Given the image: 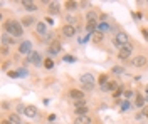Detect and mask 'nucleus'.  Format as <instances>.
<instances>
[{
	"instance_id": "nucleus-41",
	"label": "nucleus",
	"mask_w": 148,
	"mask_h": 124,
	"mask_svg": "<svg viewBox=\"0 0 148 124\" xmlns=\"http://www.w3.org/2000/svg\"><path fill=\"white\" fill-rule=\"evenodd\" d=\"M141 34H143V37L148 39V30L147 29H141Z\"/></svg>"
},
{
	"instance_id": "nucleus-12",
	"label": "nucleus",
	"mask_w": 148,
	"mask_h": 124,
	"mask_svg": "<svg viewBox=\"0 0 148 124\" xmlns=\"http://www.w3.org/2000/svg\"><path fill=\"white\" fill-rule=\"evenodd\" d=\"M118 87H120L118 81H110L106 86H103V87H101V91H103V92H114Z\"/></svg>"
},
{
	"instance_id": "nucleus-4",
	"label": "nucleus",
	"mask_w": 148,
	"mask_h": 124,
	"mask_svg": "<svg viewBox=\"0 0 148 124\" xmlns=\"http://www.w3.org/2000/svg\"><path fill=\"white\" fill-rule=\"evenodd\" d=\"M131 52H133V44L123 45V47L118 50V59H120V60H126V59L131 57Z\"/></svg>"
},
{
	"instance_id": "nucleus-17",
	"label": "nucleus",
	"mask_w": 148,
	"mask_h": 124,
	"mask_svg": "<svg viewBox=\"0 0 148 124\" xmlns=\"http://www.w3.org/2000/svg\"><path fill=\"white\" fill-rule=\"evenodd\" d=\"M15 44V37H12V35H9L7 32L5 34H2V45H14Z\"/></svg>"
},
{
	"instance_id": "nucleus-2",
	"label": "nucleus",
	"mask_w": 148,
	"mask_h": 124,
	"mask_svg": "<svg viewBox=\"0 0 148 124\" xmlns=\"http://www.w3.org/2000/svg\"><path fill=\"white\" fill-rule=\"evenodd\" d=\"M113 44H114V47H118V50H120L123 45L131 44V39H130L128 34H125V32H118V34L113 37Z\"/></svg>"
},
{
	"instance_id": "nucleus-46",
	"label": "nucleus",
	"mask_w": 148,
	"mask_h": 124,
	"mask_svg": "<svg viewBox=\"0 0 148 124\" xmlns=\"http://www.w3.org/2000/svg\"><path fill=\"white\" fill-rule=\"evenodd\" d=\"M147 5H148V0H147Z\"/></svg>"
},
{
	"instance_id": "nucleus-30",
	"label": "nucleus",
	"mask_w": 148,
	"mask_h": 124,
	"mask_svg": "<svg viewBox=\"0 0 148 124\" xmlns=\"http://www.w3.org/2000/svg\"><path fill=\"white\" fill-rule=\"evenodd\" d=\"M123 87H125V86H120V87H118V89H116V91L113 92V97H120L121 94H125V91H123Z\"/></svg>"
},
{
	"instance_id": "nucleus-3",
	"label": "nucleus",
	"mask_w": 148,
	"mask_h": 124,
	"mask_svg": "<svg viewBox=\"0 0 148 124\" xmlns=\"http://www.w3.org/2000/svg\"><path fill=\"white\" fill-rule=\"evenodd\" d=\"M25 64H34V66H39V64H44V59H42V56H40V52L34 50L30 56L25 57Z\"/></svg>"
},
{
	"instance_id": "nucleus-6",
	"label": "nucleus",
	"mask_w": 148,
	"mask_h": 124,
	"mask_svg": "<svg viewBox=\"0 0 148 124\" xmlns=\"http://www.w3.org/2000/svg\"><path fill=\"white\" fill-rule=\"evenodd\" d=\"M34 50H32V42L30 40H24V42H20V45H18V54H25V56H30Z\"/></svg>"
},
{
	"instance_id": "nucleus-25",
	"label": "nucleus",
	"mask_w": 148,
	"mask_h": 124,
	"mask_svg": "<svg viewBox=\"0 0 148 124\" xmlns=\"http://www.w3.org/2000/svg\"><path fill=\"white\" fill-rule=\"evenodd\" d=\"M98 82H99V86H106L108 82H110V76L108 74H99V79H98Z\"/></svg>"
},
{
	"instance_id": "nucleus-39",
	"label": "nucleus",
	"mask_w": 148,
	"mask_h": 124,
	"mask_svg": "<svg viewBox=\"0 0 148 124\" xmlns=\"http://www.w3.org/2000/svg\"><path fill=\"white\" fill-rule=\"evenodd\" d=\"M92 89H94V86H83V89H81V91H92Z\"/></svg>"
},
{
	"instance_id": "nucleus-8",
	"label": "nucleus",
	"mask_w": 148,
	"mask_h": 124,
	"mask_svg": "<svg viewBox=\"0 0 148 124\" xmlns=\"http://www.w3.org/2000/svg\"><path fill=\"white\" fill-rule=\"evenodd\" d=\"M62 50V45H61V42L59 40H54V42H51L49 44V47H47V52H49V56H57L59 52Z\"/></svg>"
},
{
	"instance_id": "nucleus-37",
	"label": "nucleus",
	"mask_w": 148,
	"mask_h": 124,
	"mask_svg": "<svg viewBox=\"0 0 148 124\" xmlns=\"http://www.w3.org/2000/svg\"><path fill=\"white\" fill-rule=\"evenodd\" d=\"M0 52H2V56H7V54H9V47H7V45H2V50H0Z\"/></svg>"
},
{
	"instance_id": "nucleus-29",
	"label": "nucleus",
	"mask_w": 148,
	"mask_h": 124,
	"mask_svg": "<svg viewBox=\"0 0 148 124\" xmlns=\"http://www.w3.org/2000/svg\"><path fill=\"white\" fill-rule=\"evenodd\" d=\"M17 72H18V77H27L29 76V70L25 69V67H20Z\"/></svg>"
},
{
	"instance_id": "nucleus-18",
	"label": "nucleus",
	"mask_w": 148,
	"mask_h": 124,
	"mask_svg": "<svg viewBox=\"0 0 148 124\" xmlns=\"http://www.w3.org/2000/svg\"><path fill=\"white\" fill-rule=\"evenodd\" d=\"M145 102H147V101H145V96L136 92V96H135V102H133L135 107H145Z\"/></svg>"
},
{
	"instance_id": "nucleus-28",
	"label": "nucleus",
	"mask_w": 148,
	"mask_h": 124,
	"mask_svg": "<svg viewBox=\"0 0 148 124\" xmlns=\"http://www.w3.org/2000/svg\"><path fill=\"white\" fill-rule=\"evenodd\" d=\"M74 107L79 109V107H86V99H81V101H74Z\"/></svg>"
},
{
	"instance_id": "nucleus-26",
	"label": "nucleus",
	"mask_w": 148,
	"mask_h": 124,
	"mask_svg": "<svg viewBox=\"0 0 148 124\" xmlns=\"http://www.w3.org/2000/svg\"><path fill=\"white\" fill-rule=\"evenodd\" d=\"M44 67H46L47 70H51V69H54V60L49 57V59H44Z\"/></svg>"
},
{
	"instance_id": "nucleus-45",
	"label": "nucleus",
	"mask_w": 148,
	"mask_h": 124,
	"mask_svg": "<svg viewBox=\"0 0 148 124\" xmlns=\"http://www.w3.org/2000/svg\"><path fill=\"white\" fill-rule=\"evenodd\" d=\"M2 124H12V123H10L9 119H3V121H2Z\"/></svg>"
},
{
	"instance_id": "nucleus-11",
	"label": "nucleus",
	"mask_w": 148,
	"mask_h": 124,
	"mask_svg": "<svg viewBox=\"0 0 148 124\" xmlns=\"http://www.w3.org/2000/svg\"><path fill=\"white\" fill-rule=\"evenodd\" d=\"M67 96H69L73 101H81V99H84V92L81 89H69Z\"/></svg>"
},
{
	"instance_id": "nucleus-27",
	"label": "nucleus",
	"mask_w": 148,
	"mask_h": 124,
	"mask_svg": "<svg viewBox=\"0 0 148 124\" xmlns=\"http://www.w3.org/2000/svg\"><path fill=\"white\" fill-rule=\"evenodd\" d=\"M88 112H89L88 106H86V107H79V109H76V116H88Z\"/></svg>"
},
{
	"instance_id": "nucleus-34",
	"label": "nucleus",
	"mask_w": 148,
	"mask_h": 124,
	"mask_svg": "<svg viewBox=\"0 0 148 124\" xmlns=\"http://www.w3.org/2000/svg\"><path fill=\"white\" fill-rule=\"evenodd\" d=\"M66 20H67V24H71V25H74V22H76V20H77V19H76L74 15H69V17H67V19H66Z\"/></svg>"
},
{
	"instance_id": "nucleus-14",
	"label": "nucleus",
	"mask_w": 148,
	"mask_h": 124,
	"mask_svg": "<svg viewBox=\"0 0 148 124\" xmlns=\"http://www.w3.org/2000/svg\"><path fill=\"white\" fill-rule=\"evenodd\" d=\"M20 5L27 10V12H36V10L39 9L36 2H30V0H22V2H20Z\"/></svg>"
},
{
	"instance_id": "nucleus-32",
	"label": "nucleus",
	"mask_w": 148,
	"mask_h": 124,
	"mask_svg": "<svg viewBox=\"0 0 148 124\" xmlns=\"http://www.w3.org/2000/svg\"><path fill=\"white\" fill-rule=\"evenodd\" d=\"M62 60H64V62H69V64H73V62H76V57H74V56H69V54H66Z\"/></svg>"
},
{
	"instance_id": "nucleus-1",
	"label": "nucleus",
	"mask_w": 148,
	"mask_h": 124,
	"mask_svg": "<svg viewBox=\"0 0 148 124\" xmlns=\"http://www.w3.org/2000/svg\"><path fill=\"white\" fill-rule=\"evenodd\" d=\"M3 29H5V32H7L9 35H12V37H15V39H18V37H22V35H24L22 22H18V20H14V19L5 20Z\"/></svg>"
},
{
	"instance_id": "nucleus-33",
	"label": "nucleus",
	"mask_w": 148,
	"mask_h": 124,
	"mask_svg": "<svg viewBox=\"0 0 148 124\" xmlns=\"http://www.w3.org/2000/svg\"><path fill=\"white\" fill-rule=\"evenodd\" d=\"M25 107H27V106H24V104H18V106H17V111H18V114H24V112H25Z\"/></svg>"
},
{
	"instance_id": "nucleus-16",
	"label": "nucleus",
	"mask_w": 148,
	"mask_h": 124,
	"mask_svg": "<svg viewBox=\"0 0 148 124\" xmlns=\"http://www.w3.org/2000/svg\"><path fill=\"white\" fill-rule=\"evenodd\" d=\"M24 114L27 116V117H32V119H34V117H37V116H39V109H37L36 106L29 104L27 107H25V112H24Z\"/></svg>"
},
{
	"instance_id": "nucleus-9",
	"label": "nucleus",
	"mask_w": 148,
	"mask_h": 124,
	"mask_svg": "<svg viewBox=\"0 0 148 124\" xmlns=\"http://www.w3.org/2000/svg\"><path fill=\"white\" fill-rule=\"evenodd\" d=\"M79 82H81L83 86H94L96 77L92 76V74H83V76L79 77Z\"/></svg>"
},
{
	"instance_id": "nucleus-40",
	"label": "nucleus",
	"mask_w": 148,
	"mask_h": 124,
	"mask_svg": "<svg viewBox=\"0 0 148 124\" xmlns=\"http://www.w3.org/2000/svg\"><path fill=\"white\" fill-rule=\"evenodd\" d=\"M46 24H54V20H52V17H46Z\"/></svg>"
},
{
	"instance_id": "nucleus-21",
	"label": "nucleus",
	"mask_w": 148,
	"mask_h": 124,
	"mask_svg": "<svg viewBox=\"0 0 148 124\" xmlns=\"http://www.w3.org/2000/svg\"><path fill=\"white\" fill-rule=\"evenodd\" d=\"M91 40H92V44H101L103 40H104V34L99 32V30H98V32H94V34L91 35Z\"/></svg>"
},
{
	"instance_id": "nucleus-22",
	"label": "nucleus",
	"mask_w": 148,
	"mask_h": 124,
	"mask_svg": "<svg viewBox=\"0 0 148 124\" xmlns=\"http://www.w3.org/2000/svg\"><path fill=\"white\" fill-rule=\"evenodd\" d=\"M36 24V19L32 17V15H25L24 19H22V27H30V25H34Z\"/></svg>"
},
{
	"instance_id": "nucleus-36",
	"label": "nucleus",
	"mask_w": 148,
	"mask_h": 124,
	"mask_svg": "<svg viewBox=\"0 0 148 124\" xmlns=\"http://www.w3.org/2000/svg\"><path fill=\"white\" fill-rule=\"evenodd\" d=\"M108 29H110V27H108V24H104V22L99 25V32H104V30H108Z\"/></svg>"
},
{
	"instance_id": "nucleus-31",
	"label": "nucleus",
	"mask_w": 148,
	"mask_h": 124,
	"mask_svg": "<svg viewBox=\"0 0 148 124\" xmlns=\"http://www.w3.org/2000/svg\"><path fill=\"white\" fill-rule=\"evenodd\" d=\"M125 99H131V97H133V96H136V92H133V91H131V89H126V91H125Z\"/></svg>"
},
{
	"instance_id": "nucleus-15",
	"label": "nucleus",
	"mask_w": 148,
	"mask_h": 124,
	"mask_svg": "<svg viewBox=\"0 0 148 124\" xmlns=\"http://www.w3.org/2000/svg\"><path fill=\"white\" fill-rule=\"evenodd\" d=\"M47 12H49V17H51V15H57V14L61 12V5H59L57 2H51L49 7H47Z\"/></svg>"
},
{
	"instance_id": "nucleus-23",
	"label": "nucleus",
	"mask_w": 148,
	"mask_h": 124,
	"mask_svg": "<svg viewBox=\"0 0 148 124\" xmlns=\"http://www.w3.org/2000/svg\"><path fill=\"white\" fill-rule=\"evenodd\" d=\"M9 121H10L12 124H22V117H20V114L10 112V114H9Z\"/></svg>"
},
{
	"instance_id": "nucleus-5",
	"label": "nucleus",
	"mask_w": 148,
	"mask_h": 124,
	"mask_svg": "<svg viewBox=\"0 0 148 124\" xmlns=\"http://www.w3.org/2000/svg\"><path fill=\"white\" fill-rule=\"evenodd\" d=\"M61 32H62V35H64L66 39H73L74 35H76L77 29H76V25H71V24H64V25H62V29H61Z\"/></svg>"
},
{
	"instance_id": "nucleus-20",
	"label": "nucleus",
	"mask_w": 148,
	"mask_h": 124,
	"mask_svg": "<svg viewBox=\"0 0 148 124\" xmlns=\"http://www.w3.org/2000/svg\"><path fill=\"white\" fill-rule=\"evenodd\" d=\"M74 124H92V121L89 116H76Z\"/></svg>"
},
{
	"instance_id": "nucleus-42",
	"label": "nucleus",
	"mask_w": 148,
	"mask_h": 124,
	"mask_svg": "<svg viewBox=\"0 0 148 124\" xmlns=\"http://www.w3.org/2000/svg\"><path fill=\"white\" fill-rule=\"evenodd\" d=\"M141 114H143V116H145V117L148 119V106L145 107V109H143V112H141Z\"/></svg>"
},
{
	"instance_id": "nucleus-24",
	"label": "nucleus",
	"mask_w": 148,
	"mask_h": 124,
	"mask_svg": "<svg viewBox=\"0 0 148 124\" xmlns=\"http://www.w3.org/2000/svg\"><path fill=\"white\" fill-rule=\"evenodd\" d=\"M111 72L118 74V76H123V74H126V69L123 66H114V67H111Z\"/></svg>"
},
{
	"instance_id": "nucleus-7",
	"label": "nucleus",
	"mask_w": 148,
	"mask_h": 124,
	"mask_svg": "<svg viewBox=\"0 0 148 124\" xmlns=\"http://www.w3.org/2000/svg\"><path fill=\"white\" fill-rule=\"evenodd\" d=\"M131 66L138 67V69L147 67L148 66V57H147V56H136V57H133V60H131Z\"/></svg>"
},
{
	"instance_id": "nucleus-35",
	"label": "nucleus",
	"mask_w": 148,
	"mask_h": 124,
	"mask_svg": "<svg viewBox=\"0 0 148 124\" xmlns=\"http://www.w3.org/2000/svg\"><path fill=\"white\" fill-rule=\"evenodd\" d=\"M89 5H91L89 2H79V9H88Z\"/></svg>"
},
{
	"instance_id": "nucleus-10",
	"label": "nucleus",
	"mask_w": 148,
	"mask_h": 124,
	"mask_svg": "<svg viewBox=\"0 0 148 124\" xmlns=\"http://www.w3.org/2000/svg\"><path fill=\"white\" fill-rule=\"evenodd\" d=\"M36 32H37V35H40L42 39L46 37L47 34H49V32H47V24L46 22H37L36 24Z\"/></svg>"
},
{
	"instance_id": "nucleus-44",
	"label": "nucleus",
	"mask_w": 148,
	"mask_h": 124,
	"mask_svg": "<svg viewBox=\"0 0 148 124\" xmlns=\"http://www.w3.org/2000/svg\"><path fill=\"white\" fill-rule=\"evenodd\" d=\"M128 101H125V102H123V107H121V109H126V107H128Z\"/></svg>"
},
{
	"instance_id": "nucleus-38",
	"label": "nucleus",
	"mask_w": 148,
	"mask_h": 124,
	"mask_svg": "<svg viewBox=\"0 0 148 124\" xmlns=\"http://www.w3.org/2000/svg\"><path fill=\"white\" fill-rule=\"evenodd\" d=\"M9 77L15 79V77H18V72H17V70H10V72H9Z\"/></svg>"
},
{
	"instance_id": "nucleus-13",
	"label": "nucleus",
	"mask_w": 148,
	"mask_h": 124,
	"mask_svg": "<svg viewBox=\"0 0 148 124\" xmlns=\"http://www.w3.org/2000/svg\"><path fill=\"white\" fill-rule=\"evenodd\" d=\"M99 15H98V12H96V10H88V12H86V20H88V24H98V22H99Z\"/></svg>"
},
{
	"instance_id": "nucleus-19",
	"label": "nucleus",
	"mask_w": 148,
	"mask_h": 124,
	"mask_svg": "<svg viewBox=\"0 0 148 124\" xmlns=\"http://www.w3.org/2000/svg\"><path fill=\"white\" fill-rule=\"evenodd\" d=\"M64 7L67 12H74V10H77L79 9V2H74V0H67L64 3Z\"/></svg>"
},
{
	"instance_id": "nucleus-43",
	"label": "nucleus",
	"mask_w": 148,
	"mask_h": 124,
	"mask_svg": "<svg viewBox=\"0 0 148 124\" xmlns=\"http://www.w3.org/2000/svg\"><path fill=\"white\" fill-rule=\"evenodd\" d=\"M145 101H148V84H147V87H145Z\"/></svg>"
}]
</instances>
